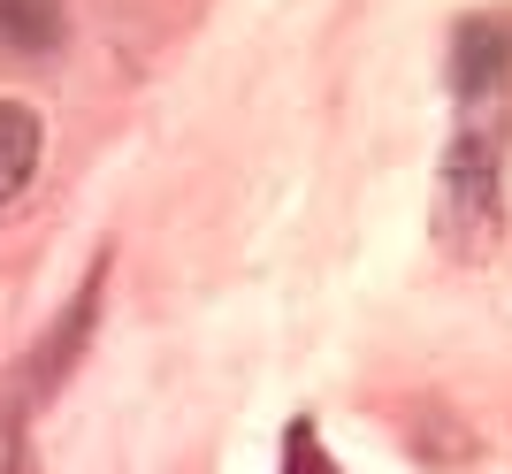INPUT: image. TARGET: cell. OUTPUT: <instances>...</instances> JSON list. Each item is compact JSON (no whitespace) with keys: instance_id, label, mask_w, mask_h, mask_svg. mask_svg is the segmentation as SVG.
I'll use <instances>...</instances> for the list:
<instances>
[{"instance_id":"6da1fadb","label":"cell","mask_w":512,"mask_h":474,"mask_svg":"<svg viewBox=\"0 0 512 474\" xmlns=\"http://www.w3.org/2000/svg\"><path fill=\"white\" fill-rule=\"evenodd\" d=\"M451 153H444V230L451 245L497 222V169H505V123H512V16H467L451 39Z\"/></svg>"},{"instance_id":"7a4b0ae2","label":"cell","mask_w":512,"mask_h":474,"mask_svg":"<svg viewBox=\"0 0 512 474\" xmlns=\"http://www.w3.org/2000/svg\"><path fill=\"white\" fill-rule=\"evenodd\" d=\"M39 169V115L23 100H0V199H16Z\"/></svg>"},{"instance_id":"3957f363","label":"cell","mask_w":512,"mask_h":474,"mask_svg":"<svg viewBox=\"0 0 512 474\" xmlns=\"http://www.w3.org/2000/svg\"><path fill=\"white\" fill-rule=\"evenodd\" d=\"M0 39H16V46H54L62 39V8L54 0H0Z\"/></svg>"},{"instance_id":"277c9868","label":"cell","mask_w":512,"mask_h":474,"mask_svg":"<svg viewBox=\"0 0 512 474\" xmlns=\"http://www.w3.org/2000/svg\"><path fill=\"white\" fill-rule=\"evenodd\" d=\"M283 474H344V467L329 459L314 421H291V429H283Z\"/></svg>"}]
</instances>
